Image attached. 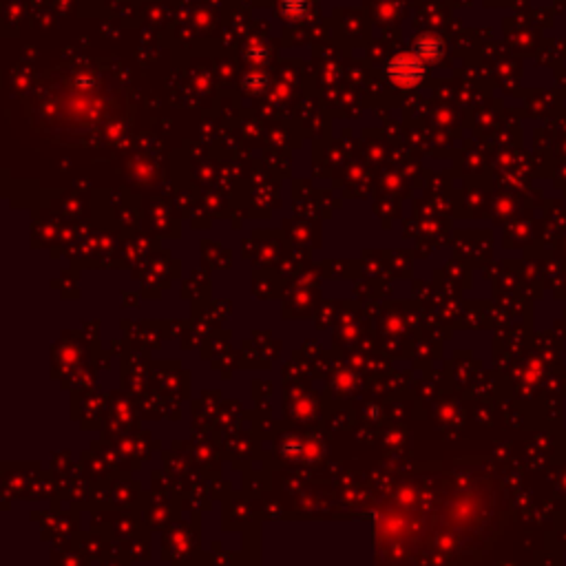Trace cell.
I'll return each mask as SVG.
<instances>
[{
  "label": "cell",
  "instance_id": "obj_2",
  "mask_svg": "<svg viewBox=\"0 0 566 566\" xmlns=\"http://www.w3.org/2000/svg\"><path fill=\"white\" fill-rule=\"evenodd\" d=\"M416 55H418L423 62L436 60L438 55H440V45L433 43V40H421L418 47H416Z\"/></svg>",
  "mask_w": 566,
  "mask_h": 566
},
{
  "label": "cell",
  "instance_id": "obj_1",
  "mask_svg": "<svg viewBox=\"0 0 566 566\" xmlns=\"http://www.w3.org/2000/svg\"><path fill=\"white\" fill-rule=\"evenodd\" d=\"M425 67L416 53H403L387 65V75L399 87H416L423 78Z\"/></svg>",
  "mask_w": 566,
  "mask_h": 566
}]
</instances>
